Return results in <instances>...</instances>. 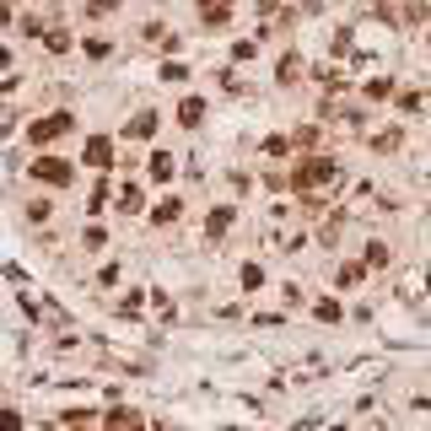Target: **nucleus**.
<instances>
[{
	"instance_id": "1",
	"label": "nucleus",
	"mask_w": 431,
	"mask_h": 431,
	"mask_svg": "<svg viewBox=\"0 0 431 431\" xmlns=\"http://www.w3.org/2000/svg\"><path fill=\"white\" fill-rule=\"evenodd\" d=\"M65 130H71V119H65V113H54V119H43V124H38L33 135H38V140H54V135H65Z\"/></svg>"
},
{
	"instance_id": "3",
	"label": "nucleus",
	"mask_w": 431,
	"mask_h": 431,
	"mask_svg": "<svg viewBox=\"0 0 431 431\" xmlns=\"http://www.w3.org/2000/svg\"><path fill=\"white\" fill-rule=\"evenodd\" d=\"M38 178H49V184H65V178H71V172H65L60 162H38Z\"/></svg>"
},
{
	"instance_id": "2",
	"label": "nucleus",
	"mask_w": 431,
	"mask_h": 431,
	"mask_svg": "<svg viewBox=\"0 0 431 431\" xmlns=\"http://www.w3.org/2000/svg\"><path fill=\"white\" fill-rule=\"evenodd\" d=\"M329 178V162H308V167L296 172V184H323Z\"/></svg>"
}]
</instances>
